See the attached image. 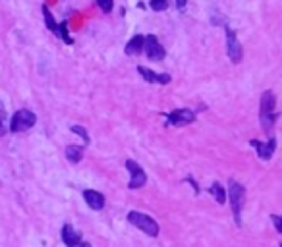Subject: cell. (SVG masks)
Returning <instances> with one entry per match:
<instances>
[{"instance_id": "obj_1", "label": "cell", "mask_w": 282, "mask_h": 247, "mask_svg": "<svg viewBox=\"0 0 282 247\" xmlns=\"http://www.w3.org/2000/svg\"><path fill=\"white\" fill-rule=\"evenodd\" d=\"M274 107H276L274 93L273 91H265L263 97H261V123H263V130H265V132H271L274 126V120H276Z\"/></svg>"}, {"instance_id": "obj_2", "label": "cell", "mask_w": 282, "mask_h": 247, "mask_svg": "<svg viewBox=\"0 0 282 247\" xmlns=\"http://www.w3.org/2000/svg\"><path fill=\"white\" fill-rule=\"evenodd\" d=\"M35 123H37V116L27 110V108H19L16 114L12 116V122H10V130L14 133H19V132H27L31 130Z\"/></svg>"}, {"instance_id": "obj_3", "label": "cell", "mask_w": 282, "mask_h": 247, "mask_svg": "<svg viewBox=\"0 0 282 247\" xmlns=\"http://www.w3.org/2000/svg\"><path fill=\"white\" fill-rule=\"evenodd\" d=\"M128 220L135 226V228H139L143 230L147 236H158V224L151 218L149 214H143V213H137V211H132V213H128Z\"/></svg>"}, {"instance_id": "obj_4", "label": "cell", "mask_w": 282, "mask_h": 247, "mask_svg": "<svg viewBox=\"0 0 282 247\" xmlns=\"http://www.w3.org/2000/svg\"><path fill=\"white\" fill-rule=\"evenodd\" d=\"M228 197H230V205H232L234 220L236 224H240V214L241 207H244V186L238 181H230V188H228Z\"/></svg>"}, {"instance_id": "obj_5", "label": "cell", "mask_w": 282, "mask_h": 247, "mask_svg": "<svg viewBox=\"0 0 282 247\" xmlns=\"http://www.w3.org/2000/svg\"><path fill=\"white\" fill-rule=\"evenodd\" d=\"M143 52L149 60H163L165 58V49L155 35H147L143 39Z\"/></svg>"}, {"instance_id": "obj_6", "label": "cell", "mask_w": 282, "mask_h": 247, "mask_svg": "<svg viewBox=\"0 0 282 247\" xmlns=\"http://www.w3.org/2000/svg\"><path fill=\"white\" fill-rule=\"evenodd\" d=\"M126 168H128V172H130V188L132 190H137L141 186H145V181H147V176H145V170L141 168L135 160H126Z\"/></svg>"}, {"instance_id": "obj_7", "label": "cell", "mask_w": 282, "mask_h": 247, "mask_svg": "<svg viewBox=\"0 0 282 247\" xmlns=\"http://www.w3.org/2000/svg\"><path fill=\"white\" fill-rule=\"evenodd\" d=\"M226 50H228V56L234 64L241 62V45L230 27H226Z\"/></svg>"}, {"instance_id": "obj_8", "label": "cell", "mask_w": 282, "mask_h": 247, "mask_svg": "<svg viewBox=\"0 0 282 247\" xmlns=\"http://www.w3.org/2000/svg\"><path fill=\"white\" fill-rule=\"evenodd\" d=\"M193 120H195V114L190 108H176L174 112L166 116V123H170V126H186V123H191Z\"/></svg>"}, {"instance_id": "obj_9", "label": "cell", "mask_w": 282, "mask_h": 247, "mask_svg": "<svg viewBox=\"0 0 282 247\" xmlns=\"http://www.w3.org/2000/svg\"><path fill=\"white\" fill-rule=\"evenodd\" d=\"M251 147L257 149V155L259 158H263V160H269V158L274 155V149H276V141L274 137L267 141V143H259V141H251Z\"/></svg>"}, {"instance_id": "obj_10", "label": "cell", "mask_w": 282, "mask_h": 247, "mask_svg": "<svg viewBox=\"0 0 282 247\" xmlns=\"http://www.w3.org/2000/svg\"><path fill=\"white\" fill-rule=\"evenodd\" d=\"M83 199H85V203L91 207L93 211H100V209L105 207V195L95 190L83 191Z\"/></svg>"}, {"instance_id": "obj_11", "label": "cell", "mask_w": 282, "mask_h": 247, "mask_svg": "<svg viewBox=\"0 0 282 247\" xmlns=\"http://www.w3.org/2000/svg\"><path fill=\"white\" fill-rule=\"evenodd\" d=\"M137 72H139V75L145 79V81H149V83H170V75L168 74H155V72H151L149 68H145V66H139L137 68Z\"/></svg>"}, {"instance_id": "obj_12", "label": "cell", "mask_w": 282, "mask_h": 247, "mask_svg": "<svg viewBox=\"0 0 282 247\" xmlns=\"http://www.w3.org/2000/svg\"><path fill=\"white\" fill-rule=\"evenodd\" d=\"M62 241L66 243V247H77L82 243V236L70 224H66V226H62Z\"/></svg>"}, {"instance_id": "obj_13", "label": "cell", "mask_w": 282, "mask_h": 247, "mask_svg": "<svg viewBox=\"0 0 282 247\" xmlns=\"http://www.w3.org/2000/svg\"><path fill=\"white\" fill-rule=\"evenodd\" d=\"M64 155H66V158L72 164H77V162H82L83 158V149L79 147V145H68V147L64 149Z\"/></svg>"}, {"instance_id": "obj_14", "label": "cell", "mask_w": 282, "mask_h": 247, "mask_svg": "<svg viewBox=\"0 0 282 247\" xmlns=\"http://www.w3.org/2000/svg\"><path fill=\"white\" fill-rule=\"evenodd\" d=\"M139 52H143V37H141V35H135V37L130 39L128 45H126V54L133 56V54H139Z\"/></svg>"}, {"instance_id": "obj_15", "label": "cell", "mask_w": 282, "mask_h": 247, "mask_svg": "<svg viewBox=\"0 0 282 247\" xmlns=\"http://www.w3.org/2000/svg\"><path fill=\"white\" fill-rule=\"evenodd\" d=\"M43 16H45V24H47V27H49L54 35H58V24L54 22V17H52V14H50L49 6H43Z\"/></svg>"}, {"instance_id": "obj_16", "label": "cell", "mask_w": 282, "mask_h": 247, "mask_svg": "<svg viewBox=\"0 0 282 247\" xmlns=\"http://www.w3.org/2000/svg\"><path fill=\"white\" fill-rule=\"evenodd\" d=\"M211 193H213V197L216 199V203H220V205H223L224 201H226V193H224V188L223 186H220V183H218V181H215V183H213V186H211Z\"/></svg>"}, {"instance_id": "obj_17", "label": "cell", "mask_w": 282, "mask_h": 247, "mask_svg": "<svg viewBox=\"0 0 282 247\" xmlns=\"http://www.w3.org/2000/svg\"><path fill=\"white\" fill-rule=\"evenodd\" d=\"M58 37L62 39V41H66L68 45H72V43H74V39H72V37H70V33H68V24H66V22L58 25Z\"/></svg>"}, {"instance_id": "obj_18", "label": "cell", "mask_w": 282, "mask_h": 247, "mask_svg": "<svg viewBox=\"0 0 282 247\" xmlns=\"http://www.w3.org/2000/svg\"><path fill=\"white\" fill-rule=\"evenodd\" d=\"M4 133H6V107L0 100V135H4Z\"/></svg>"}, {"instance_id": "obj_19", "label": "cell", "mask_w": 282, "mask_h": 247, "mask_svg": "<svg viewBox=\"0 0 282 247\" xmlns=\"http://www.w3.org/2000/svg\"><path fill=\"white\" fill-rule=\"evenodd\" d=\"M97 4H99V8L103 10L105 14L112 12V8H114V2H112V0H97Z\"/></svg>"}, {"instance_id": "obj_20", "label": "cell", "mask_w": 282, "mask_h": 247, "mask_svg": "<svg viewBox=\"0 0 282 247\" xmlns=\"http://www.w3.org/2000/svg\"><path fill=\"white\" fill-rule=\"evenodd\" d=\"M151 8L155 12H163V10L168 8V2L166 0H151Z\"/></svg>"}, {"instance_id": "obj_21", "label": "cell", "mask_w": 282, "mask_h": 247, "mask_svg": "<svg viewBox=\"0 0 282 247\" xmlns=\"http://www.w3.org/2000/svg\"><path fill=\"white\" fill-rule=\"evenodd\" d=\"M72 132L77 133V135H82L83 141L89 143V135H87V132H85V128H82V126H72Z\"/></svg>"}, {"instance_id": "obj_22", "label": "cell", "mask_w": 282, "mask_h": 247, "mask_svg": "<svg viewBox=\"0 0 282 247\" xmlns=\"http://www.w3.org/2000/svg\"><path fill=\"white\" fill-rule=\"evenodd\" d=\"M273 220H274V226H276V232H282V222H280V216H278V214H273Z\"/></svg>"}, {"instance_id": "obj_23", "label": "cell", "mask_w": 282, "mask_h": 247, "mask_svg": "<svg viewBox=\"0 0 282 247\" xmlns=\"http://www.w3.org/2000/svg\"><path fill=\"white\" fill-rule=\"evenodd\" d=\"M186 2H188V0H176V4H178L180 8H184V6H186Z\"/></svg>"}, {"instance_id": "obj_24", "label": "cell", "mask_w": 282, "mask_h": 247, "mask_svg": "<svg viewBox=\"0 0 282 247\" xmlns=\"http://www.w3.org/2000/svg\"><path fill=\"white\" fill-rule=\"evenodd\" d=\"M82 247H91L89 243H82Z\"/></svg>"}]
</instances>
